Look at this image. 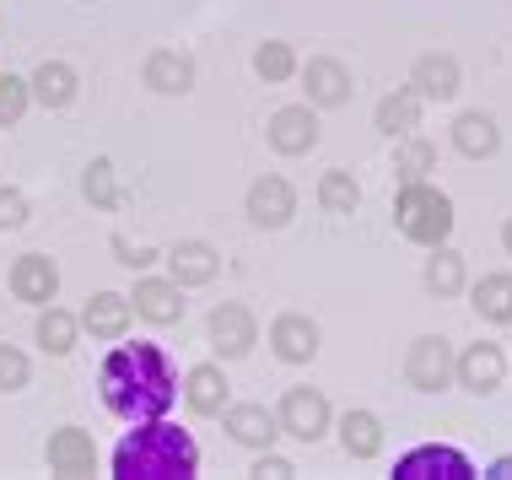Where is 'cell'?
<instances>
[{"mask_svg": "<svg viewBox=\"0 0 512 480\" xmlns=\"http://www.w3.org/2000/svg\"><path fill=\"white\" fill-rule=\"evenodd\" d=\"M27 378H33L27 356H22L17 346H0V394H17V389H27Z\"/></svg>", "mask_w": 512, "mask_h": 480, "instance_id": "34", "label": "cell"}, {"mask_svg": "<svg viewBox=\"0 0 512 480\" xmlns=\"http://www.w3.org/2000/svg\"><path fill=\"white\" fill-rule=\"evenodd\" d=\"M318 324L308 319V313H281V319L270 324V346H275V356L281 362H292V367H302V362H313L318 356Z\"/></svg>", "mask_w": 512, "mask_h": 480, "instance_id": "16", "label": "cell"}, {"mask_svg": "<svg viewBox=\"0 0 512 480\" xmlns=\"http://www.w3.org/2000/svg\"><path fill=\"white\" fill-rule=\"evenodd\" d=\"M491 480H512V454H502V459L491 464Z\"/></svg>", "mask_w": 512, "mask_h": 480, "instance_id": "38", "label": "cell"}, {"mask_svg": "<svg viewBox=\"0 0 512 480\" xmlns=\"http://www.w3.org/2000/svg\"><path fill=\"white\" fill-rule=\"evenodd\" d=\"M76 335H81L76 313H65V308H54V303L38 313V346H44L49 356H71L76 351Z\"/></svg>", "mask_w": 512, "mask_h": 480, "instance_id": "29", "label": "cell"}, {"mask_svg": "<svg viewBox=\"0 0 512 480\" xmlns=\"http://www.w3.org/2000/svg\"><path fill=\"white\" fill-rule=\"evenodd\" d=\"M469 303L486 324H512V270H491L469 286Z\"/></svg>", "mask_w": 512, "mask_h": 480, "instance_id": "24", "label": "cell"}, {"mask_svg": "<svg viewBox=\"0 0 512 480\" xmlns=\"http://www.w3.org/2000/svg\"><path fill=\"white\" fill-rule=\"evenodd\" d=\"M221 421H227L232 443H243V448H270L275 437H281V421H275V410H265V405H227Z\"/></svg>", "mask_w": 512, "mask_h": 480, "instance_id": "20", "label": "cell"}, {"mask_svg": "<svg viewBox=\"0 0 512 480\" xmlns=\"http://www.w3.org/2000/svg\"><path fill=\"white\" fill-rule=\"evenodd\" d=\"M270 146L281 157H308L313 146H318V114H313V103L275 108V114H270Z\"/></svg>", "mask_w": 512, "mask_h": 480, "instance_id": "10", "label": "cell"}, {"mask_svg": "<svg viewBox=\"0 0 512 480\" xmlns=\"http://www.w3.org/2000/svg\"><path fill=\"white\" fill-rule=\"evenodd\" d=\"M502 378H507V356H502V346H491V340H475V346H464V356H453V383L469 394L502 389Z\"/></svg>", "mask_w": 512, "mask_h": 480, "instance_id": "9", "label": "cell"}, {"mask_svg": "<svg viewBox=\"0 0 512 480\" xmlns=\"http://www.w3.org/2000/svg\"><path fill=\"white\" fill-rule=\"evenodd\" d=\"M394 480H475V464L448 443H421L394 464Z\"/></svg>", "mask_w": 512, "mask_h": 480, "instance_id": "5", "label": "cell"}, {"mask_svg": "<svg viewBox=\"0 0 512 480\" xmlns=\"http://www.w3.org/2000/svg\"><path fill=\"white\" fill-rule=\"evenodd\" d=\"M130 297H119V292H98V297H87V308H81V329H87L92 340H119L124 329H130Z\"/></svg>", "mask_w": 512, "mask_h": 480, "instance_id": "21", "label": "cell"}, {"mask_svg": "<svg viewBox=\"0 0 512 480\" xmlns=\"http://www.w3.org/2000/svg\"><path fill=\"white\" fill-rule=\"evenodd\" d=\"M114 254H119V265H130V270H146L151 259H157L151 249H130V243H124V238H114Z\"/></svg>", "mask_w": 512, "mask_h": 480, "instance_id": "37", "label": "cell"}, {"mask_svg": "<svg viewBox=\"0 0 512 480\" xmlns=\"http://www.w3.org/2000/svg\"><path fill=\"white\" fill-rule=\"evenodd\" d=\"M453 146L469 157V162H486V157H496V146H502V130H496V119L491 114H459L453 119Z\"/></svg>", "mask_w": 512, "mask_h": 480, "instance_id": "22", "label": "cell"}, {"mask_svg": "<svg viewBox=\"0 0 512 480\" xmlns=\"http://www.w3.org/2000/svg\"><path fill=\"white\" fill-rule=\"evenodd\" d=\"M27 103H33V92H27V81L22 76H0V130L6 125H17V119L27 114Z\"/></svg>", "mask_w": 512, "mask_h": 480, "instance_id": "33", "label": "cell"}, {"mask_svg": "<svg viewBox=\"0 0 512 480\" xmlns=\"http://www.w3.org/2000/svg\"><path fill=\"white\" fill-rule=\"evenodd\" d=\"M200 470L195 437L173 421H135V432L114 448V475L119 480H189Z\"/></svg>", "mask_w": 512, "mask_h": 480, "instance_id": "2", "label": "cell"}, {"mask_svg": "<svg viewBox=\"0 0 512 480\" xmlns=\"http://www.w3.org/2000/svg\"><path fill=\"white\" fill-rule=\"evenodd\" d=\"M54 292H60V265L49 254H22L11 265V297L17 303H33V308H49Z\"/></svg>", "mask_w": 512, "mask_h": 480, "instance_id": "11", "label": "cell"}, {"mask_svg": "<svg viewBox=\"0 0 512 480\" xmlns=\"http://www.w3.org/2000/svg\"><path fill=\"white\" fill-rule=\"evenodd\" d=\"M254 71H259V81H292L297 76V49L286 44V38H265V44L254 49Z\"/></svg>", "mask_w": 512, "mask_h": 480, "instance_id": "31", "label": "cell"}, {"mask_svg": "<svg viewBox=\"0 0 512 480\" xmlns=\"http://www.w3.org/2000/svg\"><path fill=\"white\" fill-rule=\"evenodd\" d=\"M421 108H426V103L415 98L410 87H399V92H389V98L372 108V125L389 135V141H399V135H415V130H421Z\"/></svg>", "mask_w": 512, "mask_h": 480, "instance_id": "23", "label": "cell"}, {"mask_svg": "<svg viewBox=\"0 0 512 480\" xmlns=\"http://www.w3.org/2000/svg\"><path fill=\"white\" fill-rule=\"evenodd\" d=\"M297 76H302V87H308V103L313 108H340V103H351V65L335 60V54H313L308 65H297Z\"/></svg>", "mask_w": 512, "mask_h": 480, "instance_id": "8", "label": "cell"}, {"mask_svg": "<svg viewBox=\"0 0 512 480\" xmlns=\"http://www.w3.org/2000/svg\"><path fill=\"white\" fill-rule=\"evenodd\" d=\"M49 470L65 475V480H81V475H98V448L81 427H60L49 437Z\"/></svg>", "mask_w": 512, "mask_h": 480, "instance_id": "15", "label": "cell"}, {"mask_svg": "<svg viewBox=\"0 0 512 480\" xmlns=\"http://www.w3.org/2000/svg\"><path fill=\"white\" fill-rule=\"evenodd\" d=\"M184 405L195 410V416H221V410L232 405V383H227V373H221L216 362L189 367V378H184Z\"/></svg>", "mask_w": 512, "mask_h": 480, "instance_id": "18", "label": "cell"}, {"mask_svg": "<svg viewBox=\"0 0 512 480\" xmlns=\"http://www.w3.org/2000/svg\"><path fill=\"white\" fill-rule=\"evenodd\" d=\"M502 249L512 254V216H507V222H502Z\"/></svg>", "mask_w": 512, "mask_h": 480, "instance_id": "39", "label": "cell"}, {"mask_svg": "<svg viewBox=\"0 0 512 480\" xmlns=\"http://www.w3.org/2000/svg\"><path fill=\"white\" fill-rule=\"evenodd\" d=\"M340 448L351 459H378L383 454V421L372 410H345L340 416Z\"/></svg>", "mask_w": 512, "mask_h": 480, "instance_id": "26", "label": "cell"}, {"mask_svg": "<svg viewBox=\"0 0 512 480\" xmlns=\"http://www.w3.org/2000/svg\"><path fill=\"white\" fill-rule=\"evenodd\" d=\"M464 286H469L464 254H459V249H448V243H437L432 259H426V292H437V297H459Z\"/></svg>", "mask_w": 512, "mask_h": 480, "instance_id": "27", "label": "cell"}, {"mask_svg": "<svg viewBox=\"0 0 512 480\" xmlns=\"http://www.w3.org/2000/svg\"><path fill=\"white\" fill-rule=\"evenodd\" d=\"M81 195H87L98 211H114L119 205V178H114V162L108 157H92L87 173H81Z\"/></svg>", "mask_w": 512, "mask_h": 480, "instance_id": "32", "label": "cell"}, {"mask_svg": "<svg viewBox=\"0 0 512 480\" xmlns=\"http://www.w3.org/2000/svg\"><path fill=\"white\" fill-rule=\"evenodd\" d=\"M275 421H281V432L297 437V443H318V437L329 432V400L318 389H286Z\"/></svg>", "mask_w": 512, "mask_h": 480, "instance_id": "7", "label": "cell"}, {"mask_svg": "<svg viewBox=\"0 0 512 480\" xmlns=\"http://www.w3.org/2000/svg\"><path fill=\"white\" fill-rule=\"evenodd\" d=\"M254 340H259V319H254L243 303H221V308L211 313V346L227 356V362L248 356V351H254Z\"/></svg>", "mask_w": 512, "mask_h": 480, "instance_id": "12", "label": "cell"}, {"mask_svg": "<svg viewBox=\"0 0 512 480\" xmlns=\"http://www.w3.org/2000/svg\"><path fill=\"white\" fill-rule=\"evenodd\" d=\"M216 270H221V254L200 238H184L168 249V276L178 286H205V281H216Z\"/></svg>", "mask_w": 512, "mask_h": 480, "instance_id": "19", "label": "cell"}, {"mask_svg": "<svg viewBox=\"0 0 512 480\" xmlns=\"http://www.w3.org/2000/svg\"><path fill=\"white\" fill-rule=\"evenodd\" d=\"M394 222H399V232H405L410 243L437 249V243H448V232H453V200L442 195L432 178H421V184H399Z\"/></svg>", "mask_w": 512, "mask_h": 480, "instance_id": "3", "label": "cell"}, {"mask_svg": "<svg viewBox=\"0 0 512 480\" xmlns=\"http://www.w3.org/2000/svg\"><path fill=\"white\" fill-rule=\"evenodd\" d=\"M130 308L151 324H178L184 319V286H178L173 276H146V281H135Z\"/></svg>", "mask_w": 512, "mask_h": 480, "instance_id": "14", "label": "cell"}, {"mask_svg": "<svg viewBox=\"0 0 512 480\" xmlns=\"http://www.w3.org/2000/svg\"><path fill=\"white\" fill-rule=\"evenodd\" d=\"M394 173H399V184H421L426 173H437V146L426 141V135H399Z\"/></svg>", "mask_w": 512, "mask_h": 480, "instance_id": "28", "label": "cell"}, {"mask_svg": "<svg viewBox=\"0 0 512 480\" xmlns=\"http://www.w3.org/2000/svg\"><path fill=\"white\" fill-rule=\"evenodd\" d=\"M27 222V195L22 189H0V232H17Z\"/></svg>", "mask_w": 512, "mask_h": 480, "instance_id": "35", "label": "cell"}, {"mask_svg": "<svg viewBox=\"0 0 512 480\" xmlns=\"http://www.w3.org/2000/svg\"><path fill=\"white\" fill-rule=\"evenodd\" d=\"M248 475H259V480H286V475H297V464L281 459V454H270V448H259V459H254V470H248Z\"/></svg>", "mask_w": 512, "mask_h": 480, "instance_id": "36", "label": "cell"}, {"mask_svg": "<svg viewBox=\"0 0 512 480\" xmlns=\"http://www.w3.org/2000/svg\"><path fill=\"white\" fill-rule=\"evenodd\" d=\"M405 383L421 394H442L453 383V346L442 335H421L405 351Z\"/></svg>", "mask_w": 512, "mask_h": 480, "instance_id": "4", "label": "cell"}, {"mask_svg": "<svg viewBox=\"0 0 512 480\" xmlns=\"http://www.w3.org/2000/svg\"><path fill=\"white\" fill-rule=\"evenodd\" d=\"M410 92L421 103L459 98V60H453V54H421V60L410 65Z\"/></svg>", "mask_w": 512, "mask_h": 480, "instance_id": "13", "label": "cell"}, {"mask_svg": "<svg viewBox=\"0 0 512 480\" xmlns=\"http://www.w3.org/2000/svg\"><path fill=\"white\" fill-rule=\"evenodd\" d=\"M76 87H81V81H76V71L65 60H44L33 71V81H27V92H33L44 108H71L76 103Z\"/></svg>", "mask_w": 512, "mask_h": 480, "instance_id": "25", "label": "cell"}, {"mask_svg": "<svg viewBox=\"0 0 512 480\" xmlns=\"http://www.w3.org/2000/svg\"><path fill=\"white\" fill-rule=\"evenodd\" d=\"M243 211H248V222H254V227L275 232V227H286L297 216V189L286 184L281 173H265V178H254V184H248Z\"/></svg>", "mask_w": 512, "mask_h": 480, "instance_id": "6", "label": "cell"}, {"mask_svg": "<svg viewBox=\"0 0 512 480\" xmlns=\"http://www.w3.org/2000/svg\"><path fill=\"white\" fill-rule=\"evenodd\" d=\"M318 205H324L329 216H351L356 205H362V184H356L345 168H329L318 178Z\"/></svg>", "mask_w": 512, "mask_h": 480, "instance_id": "30", "label": "cell"}, {"mask_svg": "<svg viewBox=\"0 0 512 480\" xmlns=\"http://www.w3.org/2000/svg\"><path fill=\"white\" fill-rule=\"evenodd\" d=\"M98 389H103V405L114 410L119 421H157L168 416L173 400H178V378H173V362L162 346L151 340H135V346H114L98 373Z\"/></svg>", "mask_w": 512, "mask_h": 480, "instance_id": "1", "label": "cell"}, {"mask_svg": "<svg viewBox=\"0 0 512 480\" xmlns=\"http://www.w3.org/2000/svg\"><path fill=\"white\" fill-rule=\"evenodd\" d=\"M141 76H146L151 92H162V98H184V92L195 87V60H189L184 49H151Z\"/></svg>", "mask_w": 512, "mask_h": 480, "instance_id": "17", "label": "cell"}]
</instances>
